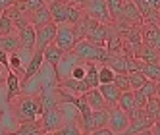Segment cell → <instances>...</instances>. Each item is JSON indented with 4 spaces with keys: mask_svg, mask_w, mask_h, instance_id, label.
I'll return each mask as SVG.
<instances>
[{
    "mask_svg": "<svg viewBox=\"0 0 160 135\" xmlns=\"http://www.w3.org/2000/svg\"><path fill=\"white\" fill-rule=\"evenodd\" d=\"M98 91L102 93V97H104L106 104H108L110 108H116V106H118V98H120L122 91H120V87L114 83V81H112V83H100V85H98Z\"/></svg>",
    "mask_w": 160,
    "mask_h": 135,
    "instance_id": "5bb4252c",
    "label": "cell"
},
{
    "mask_svg": "<svg viewBox=\"0 0 160 135\" xmlns=\"http://www.w3.org/2000/svg\"><path fill=\"white\" fill-rule=\"evenodd\" d=\"M158 18H160V8H158Z\"/></svg>",
    "mask_w": 160,
    "mask_h": 135,
    "instance_id": "7bdbcfd3",
    "label": "cell"
},
{
    "mask_svg": "<svg viewBox=\"0 0 160 135\" xmlns=\"http://www.w3.org/2000/svg\"><path fill=\"white\" fill-rule=\"evenodd\" d=\"M54 35H56V23L50 21L47 25L35 27V50H44V47L50 42H54Z\"/></svg>",
    "mask_w": 160,
    "mask_h": 135,
    "instance_id": "52a82bcc",
    "label": "cell"
},
{
    "mask_svg": "<svg viewBox=\"0 0 160 135\" xmlns=\"http://www.w3.org/2000/svg\"><path fill=\"white\" fill-rule=\"evenodd\" d=\"M2 12L12 19V23H14V27H16V31L18 29H21V27H25L27 23H31L29 21V14L27 12H23L18 4H12L10 8H6V10H2Z\"/></svg>",
    "mask_w": 160,
    "mask_h": 135,
    "instance_id": "4fadbf2b",
    "label": "cell"
},
{
    "mask_svg": "<svg viewBox=\"0 0 160 135\" xmlns=\"http://www.w3.org/2000/svg\"><path fill=\"white\" fill-rule=\"evenodd\" d=\"M14 133H18V135H42L44 129H42L41 120H35V122H19Z\"/></svg>",
    "mask_w": 160,
    "mask_h": 135,
    "instance_id": "ffe728a7",
    "label": "cell"
},
{
    "mask_svg": "<svg viewBox=\"0 0 160 135\" xmlns=\"http://www.w3.org/2000/svg\"><path fill=\"white\" fill-rule=\"evenodd\" d=\"M48 12L54 23H66L68 21V8H70V0H52L47 4Z\"/></svg>",
    "mask_w": 160,
    "mask_h": 135,
    "instance_id": "30bf717a",
    "label": "cell"
},
{
    "mask_svg": "<svg viewBox=\"0 0 160 135\" xmlns=\"http://www.w3.org/2000/svg\"><path fill=\"white\" fill-rule=\"evenodd\" d=\"M6 87H8V93H6V100L10 102L12 98H16L19 93H21V83H19V75L16 73V72H12V70H8V75H6V83H4Z\"/></svg>",
    "mask_w": 160,
    "mask_h": 135,
    "instance_id": "d6986e66",
    "label": "cell"
},
{
    "mask_svg": "<svg viewBox=\"0 0 160 135\" xmlns=\"http://www.w3.org/2000/svg\"><path fill=\"white\" fill-rule=\"evenodd\" d=\"M106 126L114 131V133H123L125 128L129 126V116L125 114L122 108H110V116H108V123Z\"/></svg>",
    "mask_w": 160,
    "mask_h": 135,
    "instance_id": "9c48e42d",
    "label": "cell"
},
{
    "mask_svg": "<svg viewBox=\"0 0 160 135\" xmlns=\"http://www.w3.org/2000/svg\"><path fill=\"white\" fill-rule=\"evenodd\" d=\"M114 83L120 87V91H128V89H129V77H128V73H116V75H114Z\"/></svg>",
    "mask_w": 160,
    "mask_h": 135,
    "instance_id": "e575fe53",
    "label": "cell"
},
{
    "mask_svg": "<svg viewBox=\"0 0 160 135\" xmlns=\"http://www.w3.org/2000/svg\"><path fill=\"white\" fill-rule=\"evenodd\" d=\"M4 83H6V75H4L2 66H0V87H4Z\"/></svg>",
    "mask_w": 160,
    "mask_h": 135,
    "instance_id": "60d3db41",
    "label": "cell"
},
{
    "mask_svg": "<svg viewBox=\"0 0 160 135\" xmlns=\"http://www.w3.org/2000/svg\"><path fill=\"white\" fill-rule=\"evenodd\" d=\"M158 98H160V97H158Z\"/></svg>",
    "mask_w": 160,
    "mask_h": 135,
    "instance_id": "ee69618b",
    "label": "cell"
},
{
    "mask_svg": "<svg viewBox=\"0 0 160 135\" xmlns=\"http://www.w3.org/2000/svg\"><path fill=\"white\" fill-rule=\"evenodd\" d=\"M148 133H152V135H160V120L152 123V128H151V131H148Z\"/></svg>",
    "mask_w": 160,
    "mask_h": 135,
    "instance_id": "74e56055",
    "label": "cell"
},
{
    "mask_svg": "<svg viewBox=\"0 0 160 135\" xmlns=\"http://www.w3.org/2000/svg\"><path fill=\"white\" fill-rule=\"evenodd\" d=\"M118 19H125V21H129V23H135V25H141L143 23V14H141V10L137 8L135 4V0H123V8H122V16Z\"/></svg>",
    "mask_w": 160,
    "mask_h": 135,
    "instance_id": "8fae6325",
    "label": "cell"
},
{
    "mask_svg": "<svg viewBox=\"0 0 160 135\" xmlns=\"http://www.w3.org/2000/svg\"><path fill=\"white\" fill-rule=\"evenodd\" d=\"M12 4H16V0H0V12L6 10V8H10Z\"/></svg>",
    "mask_w": 160,
    "mask_h": 135,
    "instance_id": "8d00e7d4",
    "label": "cell"
},
{
    "mask_svg": "<svg viewBox=\"0 0 160 135\" xmlns=\"http://www.w3.org/2000/svg\"><path fill=\"white\" fill-rule=\"evenodd\" d=\"M83 98L87 100V104L91 110H100V108H110L106 104L104 97H102V93L98 91V87H91L87 93H83Z\"/></svg>",
    "mask_w": 160,
    "mask_h": 135,
    "instance_id": "9a60e30c",
    "label": "cell"
},
{
    "mask_svg": "<svg viewBox=\"0 0 160 135\" xmlns=\"http://www.w3.org/2000/svg\"><path fill=\"white\" fill-rule=\"evenodd\" d=\"M0 66L4 68V70H10V62H8V52H4L0 48Z\"/></svg>",
    "mask_w": 160,
    "mask_h": 135,
    "instance_id": "d590c367",
    "label": "cell"
},
{
    "mask_svg": "<svg viewBox=\"0 0 160 135\" xmlns=\"http://www.w3.org/2000/svg\"><path fill=\"white\" fill-rule=\"evenodd\" d=\"M73 54H77L83 62H97V64H106L110 58V52L104 47L91 42L89 39H79L75 42V47L72 48Z\"/></svg>",
    "mask_w": 160,
    "mask_h": 135,
    "instance_id": "7a4b0ae2",
    "label": "cell"
},
{
    "mask_svg": "<svg viewBox=\"0 0 160 135\" xmlns=\"http://www.w3.org/2000/svg\"><path fill=\"white\" fill-rule=\"evenodd\" d=\"M135 58L137 60H143V62H160V52L152 47V44H147L143 42L139 50L135 52Z\"/></svg>",
    "mask_w": 160,
    "mask_h": 135,
    "instance_id": "44dd1931",
    "label": "cell"
},
{
    "mask_svg": "<svg viewBox=\"0 0 160 135\" xmlns=\"http://www.w3.org/2000/svg\"><path fill=\"white\" fill-rule=\"evenodd\" d=\"M21 47V42H19V37H18V33H8V35H0V48H2L4 52H14Z\"/></svg>",
    "mask_w": 160,
    "mask_h": 135,
    "instance_id": "d4e9b609",
    "label": "cell"
},
{
    "mask_svg": "<svg viewBox=\"0 0 160 135\" xmlns=\"http://www.w3.org/2000/svg\"><path fill=\"white\" fill-rule=\"evenodd\" d=\"M42 64H44V60H42V52H41V50H33L29 62L25 64V70H23V73H21V77H19V83L25 85L29 79H33L35 75H39Z\"/></svg>",
    "mask_w": 160,
    "mask_h": 135,
    "instance_id": "ba28073f",
    "label": "cell"
},
{
    "mask_svg": "<svg viewBox=\"0 0 160 135\" xmlns=\"http://www.w3.org/2000/svg\"><path fill=\"white\" fill-rule=\"evenodd\" d=\"M64 122H66V114H64V108L60 102L52 108H48V110H44L42 116H41V123H42L44 133H54Z\"/></svg>",
    "mask_w": 160,
    "mask_h": 135,
    "instance_id": "5b68a950",
    "label": "cell"
},
{
    "mask_svg": "<svg viewBox=\"0 0 160 135\" xmlns=\"http://www.w3.org/2000/svg\"><path fill=\"white\" fill-rule=\"evenodd\" d=\"M18 37H19V42H21V47H23V48L35 50V25L27 23L25 27L18 29Z\"/></svg>",
    "mask_w": 160,
    "mask_h": 135,
    "instance_id": "ac0fdd59",
    "label": "cell"
},
{
    "mask_svg": "<svg viewBox=\"0 0 160 135\" xmlns=\"http://www.w3.org/2000/svg\"><path fill=\"white\" fill-rule=\"evenodd\" d=\"M152 123H154V120L145 112V108L137 106L129 114V126L125 128L123 133H133V135H137V133H148L151 128H152Z\"/></svg>",
    "mask_w": 160,
    "mask_h": 135,
    "instance_id": "277c9868",
    "label": "cell"
},
{
    "mask_svg": "<svg viewBox=\"0 0 160 135\" xmlns=\"http://www.w3.org/2000/svg\"><path fill=\"white\" fill-rule=\"evenodd\" d=\"M79 41L77 33L73 29V25L70 23H56V35H54V44L58 47L62 52H70L75 42Z\"/></svg>",
    "mask_w": 160,
    "mask_h": 135,
    "instance_id": "3957f363",
    "label": "cell"
},
{
    "mask_svg": "<svg viewBox=\"0 0 160 135\" xmlns=\"http://www.w3.org/2000/svg\"><path fill=\"white\" fill-rule=\"evenodd\" d=\"M128 77H129V89L131 91H135V89H139V87H143L148 79L145 77V73L141 72V70H137V72H131V73H128Z\"/></svg>",
    "mask_w": 160,
    "mask_h": 135,
    "instance_id": "4dcf8cb0",
    "label": "cell"
},
{
    "mask_svg": "<svg viewBox=\"0 0 160 135\" xmlns=\"http://www.w3.org/2000/svg\"><path fill=\"white\" fill-rule=\"evenodd\" d=\"M16 27L12 23V19H10L4 12H0V35H8V33H14Z\"/></svg>",
    "mask_w": 160,
    "mask_h": 135,
    "instance_id": "836d02e7",
    "label": "cell"
},
{
    "mask_svg": "<svg viewBox=\"0 0 160 135\" xmlns=\"http://www.w3.org/2000/svg\"><path fill=\"white\" fill-rule=\"evenodd\" d=\"M133 95H135V102H137V106H139V108H143L147 100L151 98V97H154V95H156L154 81H147L143 87L135 89V91H133Z\"/></svg>",
    "mask_w": 160,
    "mask_h": 135,
    "instance_id": "2e32d148",
    "label": "cell"
},
{
    "mask_svg": "<svg viewBox=\"0 0 160 135\" xmlns=\"http://www.w3.org/2000/svg\"><path fill=\"white\" fill-rule=\"evenodd\" d=\"M10 108H12V114L18 122H35V120H41L42 116V102L39 95L33 97V95H18L16 98L10 100Z\"/></svg>",
    "mask_w": 160,
    "mask_h": 135,
    "instance_id": "6da1fadb",
    "label": "cell"
},
{
    "mask_svg": "<svg viewBox=\"0 0 160 135\" xmlns=\"http://www.w3.org/2000/svg\"><path fill=\"white\" fill-rule=\"evenodd\" d=\"M118 108H122L125 114H131V112L137 108V102H135V95L131 89H128V91H122L120 98H118Z\"/></svg>",
    "mask_w": 160,
    "mask_h": 135,
    "instance_id": "cb8c5ba5",
    "label": "cell"
},
{
    "mask_svg": "<svg viewBox=\"0 0 160 135\" xmlns=\"http://www.w3.org/2000/svg\"><path fill=\"white\" fill-rule=\"evenodd\" d=\"M16 4H18L21 10H23V12L31 14V12H35L37 8L44 6L47 2H44V0H16Z\"/></svg>",
    "mask_w": 160,
    "mask_h": 135,
    "instance_id": "1f68e13d",
    "label": "cell"
},
{
    "mask_svg": "<svg viewBox=\"0 0 160 135\" xmlns=\"http://www.w3.org/2000/svg\"><path fill=\"white\" fill-rule=\"evenodd\" d=\"M29 21H31V25H35V27H41V25L50 23L52 18H50V12H48V6L44 4V6L37 8L35 12H31L29 14Z\"/></svg>",
    "mask_w": 160,
    "mask_h": 135,
    "instance_id": "7402d4cb",
    "label": "cell"
},
{
    "mask_svg": "<svg viewBox=\"0 0 160 135\" xmlns=\"http://www.w3.org/2000/svg\"><path fill=\"white\" fill-rule=\"evenodd\" d=\"M56 135H81L83 133V128L79 126L77 122H73V120H68L66 118V122L62 123V126L54 131Z\"/></svg>",
    "mask_w": 160,
    "mask_h": 135,
    "instance_id": "4316f807",
    "label": "cell"
},
{
    "mask_svg": "<svg viewBox=\"0 0 160 135\" xmlns=\"http://www.w3.org/2000/svg\"><path fill=\"white\" fill-rule=\"evenodd\" d=\"M85 81L89 87H98V64L97 62H85Z\"/></svg>",
    "mask_w": 160,
    "mask_h": 135,
    "instance_id": "83f0119b",
    "label": "cell"
},
{
    "mask_svg": "<svg viewBox=\"0 0 160 135\" xmlns=\"http://www.w3.org/2000/svg\"><path fill=\"white\" fill-rule=\"evenodd\" d=\"M145 2L151 6V8H154V10H158V8H160V0H145Z\"/></svg>",
    "mask_w": 160,
    "mask_h": 135,
    "instance_id": "ab89813d",
    "label": "cell"
},
{
    "mask_svg": "<svg viewBox=\"0 0 160 135\" xmlns=\"http://www.w3.org/2000/svg\"><path fill=\"white\" fill-rule=\"evenodd\" d=\"M62 56H64V52L56 47L54 42H50V44H47L44 47V50H42V60H44V64H48L52 70L56 66L60 64V60H62Z\"/></svg>",
    "mask_w": 160,
    "mask_h": 135,
    "instance_id": "e0dca14e",
    "label": "cell"
},
{
    "mask_svg": "<svg viewBox=\"0 0 160 135\" xmlns=\"http://www.w3.org/2000/svg\"><path fill=\"white\" fill-rule=\"evenodd\" d=\"M108 116H110V108L93 110V112H91V129L106 126V123H108Z\"/></svg>",
    "mask_w": 160,
    "mask_h": 135,
    "instance_id": "484cf974",
    "label": "cell"
},
{
    "mask_svg": "<svg viewBox=\"0 0 160 135\" xmlns=\"http://www.w3.org/2000/svg\"><path fill=\"white\" fill-rule=\"evenodd\" d=\"M139 70L148 81H160V62H143L139 60Z\"/></svg>",
    "mask_w": 160,
    "mask_h": 135,
    "instance_id": "603a6c76",
    "label": "cell"
},
{
    "mask_svg": "<svg viewBox=\"0 0 160 135\" xmlns=\"http://www.w3.org/2000/svg\"><path fill=\"white\" fill-rule=\"evenodd\" d=\"M108 12L112 16V21H116L122 16V8H123V0H106Z\"/></svg>",
    "mask_w": 160,
    "mask_h": 135,
    "instance_id": "d6a6232c",
    "label": "cell"
},
{
    "mask_svg": "<svg viewBox=\"0 0 160 135\" xmlns=\"http://www.w3.org/2000/svg\"><path fill=\"white\" fill-rule=\"evenodd\" d=\"M83 12L91 18H95L100 23H112V16L108 12L106 0H89V2L83 6Z\"/></svg>",
    "mask_w": 160,
    "mask_h": 135,
    "instance_id": "8992f818",
    "label": "cell"
},
{
    "mask_svg": "<svg viewBox=\"0 0 160 135\" xmlns=\"http://www.w3.org/2000/svg\"><path fill=\"white\" fill-rule=\"evenodd\" d=\"M152 47L160 52V29H158V33H156V37H154V42H152Z\"/></svg>",
    "mask_w": 160,
    "mask_h": 135,
    "instance_id": "f35d334b",
    "label": "cell"
},
{
    "mask_svg": "<svg viewBox=\"0 0 160 135\" xmlns=\"http://www.w3.org/2000/svg\"><path fill=\"white\" fill-rule=\"evenodd\" d=\"M44 2H47V4H48V2H52V0H44Z\"/></svg>",
    "mask_w": 160,
    "mask_h": 135,
    "instance_id": "b9f144b4",
    "label": "cell"
},
{
    "mask_svg": "<svg viewBox=\"0 0 160 135\" xmlns=\"http://www.w3.org/2000/svg\"><path fill=\"white\" fill-rule=\"evenodd\" d=\"M114 75H116V72L108 64H98V85L100 83H112Z\"/></svg>",
    "mask_w": 160,
    "mask_h": 135,
    "instance_id": "f546056e",
    "label": "cell"
},
{
    "mask_svg": "<svg viewBox=\"0 0 160 135\" xmlns=\"http://www.w3.org/2000/svg\"><path fill=\"white\" fill-rule=\"evenodd\" d=\"M106 37H108V23H100V21H95L85 35V39L98 44V47H106Z\"/></svg>",
    "mask_w": 160,
    "mask_h": 135,
    "instance_id": "7c38bea8",
    "label": "cell"
},
{
    "mask_svg": "<svg viewBox=\"0 0 160 135\" xmlns=\"http://www.w3.org/2000/svg\"><path fill=\"white\" fill-rule=\"evenodd\" d=\"M145 112H147V114L148 116H151L154 122H158L160 120V98L154 95V97H151V98H148L147 100V102H145Z\"/></svg>",
    "mask_w": 160,
    "mask_h": 135,
    "instance_id": "f1b7e54d",
    "label": "cell"
}]
</instances>
